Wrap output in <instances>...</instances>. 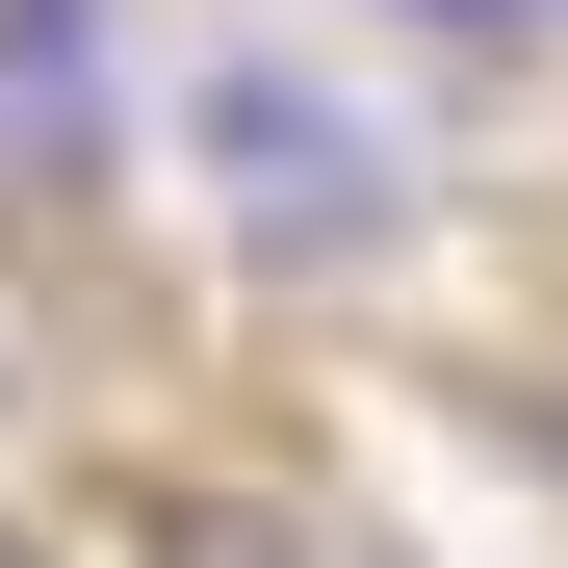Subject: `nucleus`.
Here are the masks:
<instances>
[{
	"mask_svg": "<svg viewBox=\"0 0 568 568\" xmlns=\"http://www.w3.org/2000/svg\"><path fill=\"white\" fill-rule=\"evenodd\" d=\"M0 568H52V542H27V517H0Z\"/></svg>",
	"mask_w": 568,
	"mask_h": 568,
	"instance_id": "nucleus-5",
	"label": "nucleus"
},
{
	"mask_svg": "<svg viewBox=\"0 0 568 568\" xmlns=\"http://www.w3.org/2000/svg\"><path fill=\"white\" fill-rule=\"evenodd\" d=\"M130 568H336V542L284 491H233V465H155V491H130Z\"/></svg>",
	"mask_w": 568,
	"mask_h": 568,
	"instance_id": "nucleus-3",
	"label": "nucleus"
},
{
	"mask_svg": "<svg viewBox=\"0 0 568 568\" xmlns=\"http://www.w3.org/2000/svg\"><path fill=\"white\" fill-rule=\"evenodd\" d=\"M181 181H207V233L258 284H336V258L414 233V155L362 130V78H311V52H207L181 78Z\"/></svg>",
	"mask_w": 568,
	"mask_h": 568,
	"instance_id": "nucleus-1",
	"label": "nucleus"
},
{
	"mask_svg": "<svg viewBox=\"0 0 568 568\" xmlns=\"http://www.w3.org/2000/svg\"><path fill=\"white\" fill-rule=\"evenodd\" d=\"M388 27H414V52H491V78H517V52L568 27V0H388Z\"/></svg>",
	"mask_w": 568,
	"mask_h": 568,
	"instance_id": "nucleus-4",
	"label": "nucleus"
},
{
	"mask_svg": "<svg viewBox=\"0 0 568 568\" xmlns=\"http://www.w3.org/2000/svg\"><path fill=\"white\" fill-rule=\"evenodd\" d=\"M104 130H130L104 104V0H0V207H27V233L104 207Z\"/></svg>",
	"mask_w": 568,
	"mask_h": 568,
	"instance_id": "nucleus-2",
	"label": "nucleus"
}]
</instances>
